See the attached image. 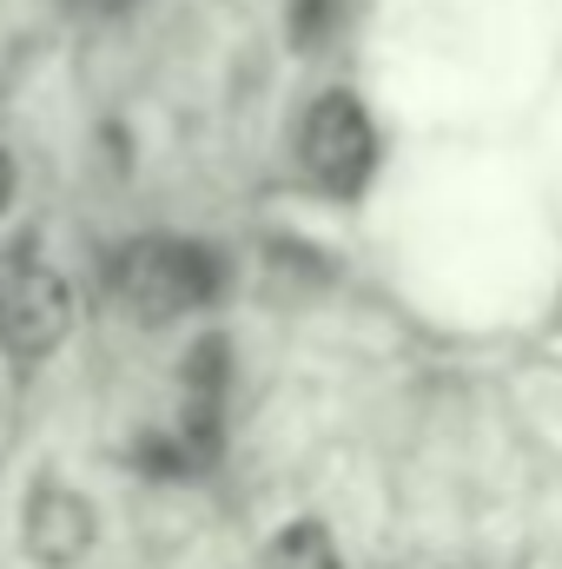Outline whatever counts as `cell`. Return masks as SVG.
<instances>
[{
	"label": "cell",
	"instance_id": "obj_1",
	"mask_svg": "<svg viewBox=\"0 0 562 569\" xmlns=\"http://www.w3.org/2000/svg\"><path fill=\"white\" fill-rule=\"evenodd\" d=\"M107 291L120 298L127 318L172 325L219 298V252L199 239H133L107 259Z\"/></svg>",
	"mask_w": 562,
	"mask_h": 569
},
{
	"label": "cell",
	"instance_id": "obj_6",
	"mask_svg": "<svg viewBox=\"0 0 562 569\" xmlns=\"http://www.w3.org/2000/svg\"><path fill=\"white\" fill-rule=\"evenodd\" d=\"M13 206V159H7V146H0V212Z\"/></svg>",
	"mask_w": 562,
	"mask_h": 569
},
{
	"label": "cell",
	"instance_id": "obj_2",
	"mask_svg": "<svg viewBox=\"0 0 562 569\" xmlns=\"http://www.w3.org/2000/svg\"><path fill=\"white\" fill-rule=\"evenodd\" d=\"M298 166L324 192H338V199H358L364 192V179L378 166V127H371V113H364L358 93L311 100V113L298 120Z\"/></svg>",
	"mask_w": 562,
	"mask_h": 569
},
{
	"label": "cell",
	"instance_id": "obj_4",
	"mask_svg": "<svg viewBox=\"0 0 562 569\" xmlns=\"http://www.w3.org/2000/svg\"><path fill=\"white\" fill-rule=\"evenodd\" d=\"M20 543L40 569H73L93 550V503L67 483H40L20 517Z\"/></svg>",
	"mask_w": 562,
	"mask_h": 569
},
{
	"label": "cell",
	"instance_id": "obj_5",
	"mask_svg": "<svg viewBox=\"0 0 562 569\" xmlns=\"http://www.w3.org/2000/svg\"><path fill=\"white\" fill-rule=\"evenodd\" d=\"M272 569H344V563H338V550L318 523H291L272 543Z\"/></svg>",
	"mask_w": 562,
	"mask_h": 569
},
{
	"label": "cell",
	"instance_id": "obj_3",
	"mask_svg": "<svg viewBox=\"0 0 562 569\" xmlns=\"http://www.w3.org/2000/svg\"><path fill=\"white\" fill-rule=\"evenodd\" d=\"M73 325V298L60 272H47L33 259V246H13L0 266V351L13 365H40Z\"/></svg>",
	"mask_w": 562,
	"mask_h": 569
}]
</instances>
